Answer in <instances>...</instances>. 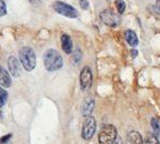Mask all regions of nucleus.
<instances>
[{
  "label": "nucleus",
  "mask_w": 160,
  "mask_h": 144,
  "mask_svg": "<svg viewBox=\"0 0 160 144\" xmlns=\"http://www.w3.org/2000/svg\"><path fill=\"white\" fill-rule=\"evenodd\" d=\"M43 63H45V68L48 71L52 72L62 68L63 60L57 50L49 49L43 55Z\"/></svg>",
  "instance_id": "1"
},
{
  "label": "nucleus",
  "mask_w": 160,
  "mask_h": 144,
  "mask_svg": "<svg viewBox=\"0 0 160 144\" xmlns=\"http://www.w3.org/2000/svg\"><path fill=\"white\" fill-rule=\"evenodd\" d=\"M19 60L21 65L26 71H32L36 68L37 63V57L36 53L30 47H23L19 51Z\"/></svg>",
  "instance_id": "2"
},
{
  "label": "nucleus",
  "mask_w": 160,
  "mask_h": 144,
  "mask_svg": "<svg viewBox=\"0 0 160 144\" xmlns=\"http://www.w3.org/2000/svg\"><path fill=\"white\" fill-rule=\"evenodd\" d=\"M117 137V129L113 125L107 124L105 127H102V129L100 130L98 141H99V144H113Z\"/></svg>",
  "instance_id": "3"
},
{
  "label": "nucleus",
  "mask_w": 160,
  "mask_h": 144,
  "mask_svg": "<svg viewBox=\"0 0 160 144\" xmlns=\"http://www.w3.org/2000/svg\"><path fill=\"white\" fill-rule=\"evenodd\" d=\"M52 8L56 12H58L59 15L65 16L67 18H77L78 17V11L76 8H73L72 6L68 5L62 1H56L53 2Z\"/></svg>",
  "instance_id": "4"
},
{
  "label": "nucleus",
  "mask_w": 160,
  "mask_h": 144,
  "mask_svg": "<svg viewBox=\"0 0 160 144\" xmlns=\"http://www.w3.org/2000/svg\"><path fill=\"white\" fill-rule=\"evenodd\" d=\"M96 125H97V123H96L95 118H92L91 115L86 117L82 125V132H81V137L83 140L89 141L92 139V137L96 133Z\"/></svg>",
  "instance_id": "5"
},
{
  "label": "nucleus",
  "mask_w": 160,
  "mask_h": 144,
  "mask_svg": "<svg viewBox=\"0 0 160 144\" xmlns=\"http://www.w3.org/2000/svg\"><path fill=\"white\" fill-rule=\"evenodd\" d=\"M99 18L102 21V23H105L106 26H109V27H117L120 23V21H121L120 16L117 15L116 12H113L111 9L102 10L100 12Z\"/></svg>",
  "instance_id": "6"
},
{
  "label": "nucleus",
  "mask_w": 160,
  "mask_h": 144,
  "mask_svg": "<svg viewBox=\"0 0 160 144\" xmlns=\"http://www.w3.org/2000/svg\"><path fill=\"white\" fill-rule=\"evenodd\" d=\"M79 82H80V87L82 90L90 89L91 84H92V72L89 67H85L81 72H80V77H79Z\"/></svg>",
  "instance_id": "7"
},
{
  "label": "nucleus",
  "mask_w": 160,
  "mask_h": 144,
  "mask_svg": "<svg viewBox=\"0 0 160 144\" xmlns=\"http://www.w3.org/2000/svg\"><path fill=\"white\" fill-rule=\"evenodd\" d=\"M8 68H9V72L13 77H19L21 74V65L19 60L15 55H11L8 59Z\"/></svg>",
  "instance_id": "8"
},
{
  "label": "nucleus",
  "mask_w": 160,
  "mask_h": 144,
  "mask_svg": "<svg viewBox=\"0 0 160 144\" xmlns=\"http://www.w3.org/2000/svg\"><path fill=\"white\" fill-rule=\"evenodd\" d=\"M126 144H143L142 137L138 131L131 130L128 132L127 139H126Z\"/></svg>",
  "instance_id": "9"
},
{
  "label": "nucleus",
  "mask_w": 160,
  "mask_h": 144,
  "mask_svg": "<svg viewBox=\"0 0 160 144\" xmlns=\"http://www.w3.org/2000/svg\"><path fill=\"white\" fill-rule=\"evenodd\" d=\"M61 48H62L63 52L67 53V55H70L72 52V41L67 33H63L61 36Z\"/></svg>",
  "instance_id": "10"
},
{
  "label": "nucleus",
  "mask_w": 160,
  "mask_h": 144,
  "mask_svg": "<svg viewBox=\"0 0 160 144\" xmlns=\"http://www.w3.org/2000/svg\"><path fill=\"white\" fill-rule=\"evenodd\" d=\"M10 85H11V77L9 72L0 67V87L9 88Z\"/></svg>",
  "instance_id": "11"
},
{
  "label": "nucleus",
  "mask_w": 160,
  "mask_h": 144,
  "mask_svg": "<svg viewBox=\"0 0 160 144\" xmlns=\"http://www.w3.org/2000/svg\"><path fill=\"white\" fill-rule=\"evenodd\" d=\"M93 108H95V100L92 98H88L87 100L83 103L82 107V115L83 117H89L93 111Z\"/></svg>",
  "instance_id": "12"
},
{
  "label": "nucleus",
  "mask_w": 160,
  "mask_h": 144,
  "mask_svg": "<svg viewBox=\"0 0 160 144\" xmlns=\"http://www.w3.org/2000/svg\"><path fill=\"white\" fill-rule=\"evenodd\" d=\"M125 38H126V41H127L131 47H136V46L138 45V42H139V41H138L137 35H136V32L132 31V30H127L125 32Z\"/></svg>",
  "instance_id": "13"
},
{
  "label": "nucleus",
  "mask_w": 160,
  "mask_h": 144,
  "mask_svg": "<svg viewBox=\"0 0 160 144\" xmlns=\"http://www.w3.org/2000/svg\"><path fill=\"white\" fill-rule=\"evenodd\" d=\"M150 124H151V129L153 130V134H156L157 137L160 135V122L158 121V119H156V118L151 119Z\"/></svg>",
  "instance_id": "14"
},
{
  "label": "nucleus",
  "mask_w": 160,
  "mask_h": 144,
  "mask_svg": "<svg viewBox=\"0 0 160 144\" xmlns=\"http://www.w3.org/2000/svg\"><path fill=\"white\" fill-rule=\"evenodd\" d=\"M146 144H160L159 139L156 134L151 133V134L147 135V139H146Z\"/></svg>",
  "instance_id": "15"
},
{
  "label": "nucleus",
  "mask_w": 160,
  "mask_h": 144,
  "mask_svg": "<svg viewBox=\"0 0 160 144\" xmlns=\"http://www.w3.org/2000/svg\"><path fill=\"white\" fill-rule=\"evenodd\" d=\"M116 8H117L118 12L119 13H123L126 10V2L125 0H116L115 1Z\"/></svg>",
  "instance_id": "16"
},
{
  "label": "nucleus",
  "mask_w": 160,
  "mask_h": 144,
  "mask_svg": "<svg viewBox=\"0 0 160 144\" xmlns=\"http://www.w3.org/2000/svg\"><path fill=\"white\" fill-rule=\"evenodd\" d=\"M8 99V93L3 88L0 87V105H5L6 104V101Z\"/></svg>",
  "instance_id": "17"
},
{
  "label": "nucleus",
  "mask_w": 160,
  "mask_h": 144,
  "mask_svg": "<svg viewBox=\"0 0 160 144\" xmlns=\"http://www.w3.org/2000/svg\"><path fill=\"white\" fill-rule=\"evenodd\" d=\"M7 13V7L3 0H0V17H2Z\"/></svg>",
  "instance_id": "18"
},
{
  "label": "nucleus",
  "mask_w": 160,
  "mask_h": 144,
  "mask_svg": "<svg viewBox=\"0 0 160 144\" xmlns=\"http://www.w3.org/2000/svg\"><path fill=\"white\" fill-rule=\"evenodd\" d=\"M80 60H81V51H80V49L78 48L75 51V53H73V61H75V63H78Z\"/></svg>",
  "instance_id": "19"
},
{
  "label": "nucleus",
  "mask_w": 160,
  "mask_h": 144,
  "mask_svg": "<svg viewBox=\"0 0 160 144\" xmlns=\"http://www.w3.org/2000/svg\"><path fill=\"white\" fill-rule=\"evenodd\" d=\"M79 5L83 10H87L89 8V1L88 0H79Z\"/></svg>",
  "instance_id": "20"
},
{
  "label": "nucleus",
  "mask_w": 160,
  "mask_h": 144,
  "mask_svg": "<svg viewBox=\"0 0 160 144\" xmlns=\"http://www.w3.org/2000/svg\"><path fill=\"white\" fill-rule=\"evenodd\" d=\"M30 3H31V6H33V7H40L41 6V0H28Z\"/></svg>",
  "instance_id": "21"
},
{
  "label": "nucleus",
  "mask_w": 160,
  "mask_h": 144,
  "mask_svg": "<svg viewBox=\"0 0 160 144\" xmlns=\"http://www.w3.org/2000/svg\"><path fill=\"white\" fill-rule=\"evenodd\" d=\"M113 144H122V140L120 139L119 137H117V139H116V141L113 142Z\"/></svg>",
  "instance_id": "22"
},
{
  "label": "nucleus",
  "mask_w": 160,
  "mask_h": 144,
  "mask_svg": "<svg viewBox=\"0 0 160 144\" xmlns=\"http://www.w3.org/2000/svg\"><path fill=\"white\" fill-rule=\"evenodd\" d=\"M156 8H157V10L160 12V0H157V1H156Z\"/></svg>",
  "instance_id": "23"
},
{
  "label": "nucleus",
  "mask_w": 160,
  "mask_h": 144,
  "mask_svg": "<svg viewBox=\"0 0 160 144\" xmlns=\"http://www.w3.org/2000/svg\"><path fill=\"white\" fill-rule=\"evenodd\" d=\"M131 55H132V57H136V55H137V50H132V51H131Z\"/></svg>",
  "instance_id": "24"
},
{
  "label": "nucleus",
  "mask_w": 160,
  "mask_h": 144,
  "mask_svg": "<svg viewBox=\"0 0 160 144\" xmlns=\"http://www.w3.org/2000/svg\"><path fill=\"white\" fill-rule=\"evenodd\" d=\"M0 118H2V105H0Z\"/></svg>",
  "instance_id": "25"
},
{
  "label": "nucleus",
  "mask_w": 160,
  "mask_h": 144,
  "mask_svg": "<svg viewBox=\"0 0 160 144\" xmlns=\"http://www.w3.org/2000/svg\"><path fill=\"white\" fill-rule=\"evenodd\" d=\"M107 1H109V0H107Z\"/></svg>",
  "instance_id": "26"
}]
</instances>
